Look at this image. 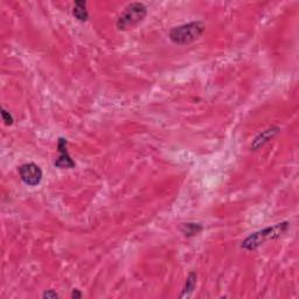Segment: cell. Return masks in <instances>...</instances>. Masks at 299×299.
I'll return each instance as SVG.
<instances>
[{"label": "cell", "instance_id": "obj_1", "mask_svg": "<svg viewBox=\"0 0 299 299\" xmlns=\"http://www.w3.org/2000/svg\"><path fill=\"white\" fill-rule=\"evenodd\" d=\"M287 229H289V222H282L275 224L272 227H268V228H264L262 231H258L254 233V234L249 235L241 244V247L244 250L251 251V250L257 249L261 244L266 242V241L277 240V238L283 236L287 232Z\"/></svg>", "mask_w": 299, "mask_h": 299}, {"label": "cell", "instance_id": "obj_2", "mask_svg": "<svg viewBox=\"0 0 299 299\" xmlns=\"http://www.w3.org/2000/svg\"><path fill=\"white\" fill-rule=\"evenodd\" d=\"M203 32L205 25L202 21H192L172 28L169 32V39L177 45H187L199 39Z\"/></svg>", "mask_w": 299, "mask_h": 299}, {"label": "cell", "instance_id": "obj_3", "mask_svg": "<svg viewBox=\"0 0 299 299\" xmlns=\"http://www.w3.org/2000/svg\"><path fill=\"white\" fill-rule=\"evenodd\" d=\"M146 14H148V8L143 2H132L125 7V10L117 19V28L120 31L133 28L145 19Z\"/></svg>", "mask_w": 299, "mask_h": 299}, {"label": "cell", "instance_id": "obj_4", "mask_svg": "<svg viewBox=\"0 0 299 299\" xmlns=\"http://www.w3.org/2000/svg\"><path fill=\"white\" fill-rule=\"evenodd\" d=\"M19 174L21 180L28 186H37L42 180V171L36 164H24L19 167Z\"/></svg>", "mask_w": 299, "mask_h": 299}, {"label": "cell", "instance_id": "obj_5", "mask_svg": "<svg viewBox=\"0 0 299 299\" xmlns=\"http://www.w3.org/2000/svg\"><path fill=\"white\" fill-rule=\"evenodd\" d=\"M67 139L65 138H60L59 143H57V150H59L60 156L57 157L56 162L54 165L59 168H73L75 167V162L69 156L68 149H67Z\"/></svg>", "mask_w": 299, "mask_h": 299}, {"label": "cell", "instance_id": "obj_6", "mask_svg": "<svg viewBox=\"0 0 299 299\" xmlns=\"http://www.w3.org/2000/svg\"><path fill=\"white\" fill-rule=\"evenodd\" d=\"M278 132H280V128H277V126H275V128H270V129H268V130L262 131L261 133L258 134V136L256 137L254 140H252L251 150L256 151V150L262 148L264 144H266L270 139H272V138H274L276 134L278 133Z\"/></svg>", "mask_w": 299, "mask_h": 299}, {"label": "cell", "instance_id": "obj_7", "mask_svg": "<svg viewBox=\"0 0 299 299\" xmlns=\"http://www.w3.org/2000/svg\"><path fill=\"white\" fill-rule=\"evenodd\" d=\"M73 16L80 21H87L89 18V13L87 10V2L83 0H77L74 2Z\"/></svg>", "mask_w": 299, "mask_h": 299}, {"label": "cell", "instance_id": "obj_8", "mask_svg": "<svg viewBox=\"0 0 299 299\" xmlns=\"http://www.w3.org/2000/svg\"><path fill=\"white\" fill-rule=\"evenodd\" d=\"M202 231V226L200 223H183L181 227V232L186 235V236H193V235L198 234Z\"/></svg>", "mask_w": 299, "mask_h": 299}, {"label": "cell", "instance_id": "obj_9", "mask_svg": "<svg viewBox=\"0 0 299 299\" xmlns=\"http://www.w3.org/2000/svg\"><path fill=\"white\" fill-rule=\"evenodd\" d=\"M195 284H197V275L194 274V272H191L189 274L188 277H187L186 280V285L183 287V295H181V297H185V296H188L189 293L194 290Z\"/></svg>", "mask_w": 299, "mask_h": 299}, {"label": "cell", "instance_id": "obj_10", "mask_svg": "<svg viewBox=\"0 0 299 299\" xmlns=\"http://www.w3.org/2000/svg\"><path fill=\"white\" fill-rule=\"evenodd\" d=\"M1 117H2V120H4L5 124H6V125H12L13 124V122H14L13 116L10 114V112L5 110L4 108L1 109Z\"/></svg>", "mask_w": 299, "mask_h": 299}, {"label": "cell", "instance_id": "obj_11", "mask_svg": "<svg viewBox=\"0 0 299 299\" xmlns=\"http://www.w3.org/2000/svg\"><path fill=\"white\" fill-rule=\"evenodd\" d=\"M44 298H47V299H55V298H59V295L54 291V290H48V291H46L44 293Z\"/></svg>", "mask_w": 299, "mask_h": 299}, {"label": "cell", "instance_id": "obj_12", "mask_svg": "<svg viewBox=\"0 0 299 299\" xmlns=\"http://www.w3.org/2000/svg\"><path fill=\"white\" fill-rule=\"evenodd\" d=\"M81 297H82V293L80 292V290H77V289L73 290V292H71V298L77 299V298H81Z\"/></svg>", "mask_w": 299, "mask_h": 299}]
</instances>
